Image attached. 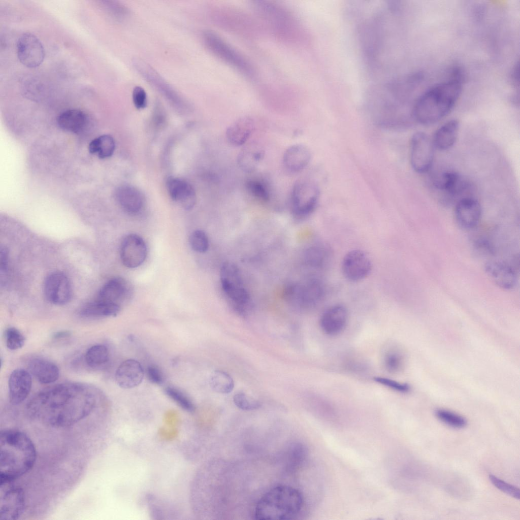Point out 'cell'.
Listing matches in <instances>:
<instances>
[{"mask_svg": "<svg viewBox=\"0 0 520 520\" xmlns=\"http://www.w3.org/2000/svg\"><path fill=\"white\" fill-rule=\"evenodd\" d=\"M434 146L432 139L425 133L419 132L412 137L410 144V161L417 173L428 172L433 164Z\"/></svg>", "mask_w": 520, "mask_h": 520, "instance_id": "obj_11", "label": "cell"}, {"mask_svg": "<svg viewBox=\"0 0 520 520\" xmlns=\"http://www.w3.org/2000/svg\"><path fill=\"white\" fill-rule=\"evenodd\" d=\"M245 187L248 192L258 200L267 202L271 199L270 186L265 179L258 177L249 178L246 181Z\"/></svg>", "mask_w": 520, "mask_h": 520, "instance_id": "obj_35", "label": "cell"}, {"mask_svg": "<svg viewBox=\"0 0 520 520\" xmlns=\"http://www.w3.org/2000/svg\"><path fill=\"white\" fill-rule=\"evenodd\" d=\"M209 383L215 392L220 394H229L234 387L233 378L227 372L215 370L211 375Z\"/></svg>", "mask_w": 520, "mask_h": 520, "instance_id": "obj_37", "label": "cell"}, {"mask_svg": "<svg viewBox=\"0 0 520 520\" xmlns=\"http://www.w3.org/2000/svg\"><path fill=\"white\" fill-rule=\"evenodd\" d=\"M30 373L43 384L55 382L59 376V370L51 361L40 358L31 359L28 364Z\"/></svg>", "mask_w": 520, "mask_h": 520, "instance_id": "obj_28", "label": "cell"}, {"mask_svg": "<svg viewBox=\"0 0 520 520\" xmlns=\"http://www.w3.org/2000/svg\"><path fill=\"white\" fill-rule=\"evenodd\" d=\"M166 395L177 403L180 407L188 412L195 409L194 404L190 399L181 391L173 386H168L165 389Z\"/></svg>", "mask_w": 520, "mask_h": 520, "instance_id": "obj_39", "label": "cell"}, {"mask_svg": "<svg viewBox=\"0 0 520 520\" xmlns=\"http://www.w3.org/2000/svg\"><path fill=\"white\" fill-rule=\"evenodd\" d=\"M43 289L47 301L56 305L66 304L72 296L71 282L68 276L60 271L53 272L46 277Z\"/></svg>", "mask_w": 520, "mask_h": 520, "instance_id": "obj_15", "label": "cell"}, {"mask_svg": "<svg viewBox=\"0 0 520 520\" xmlns=\"http://www.w3.org/2000/svg\"><path fill=\"white\" fill-rule=\"evenodd\" d=\"M147 254L146 243L139 235L129 234L122 241L120 247V256L122 264L126 267H138L145 261Z\"/></svg>", "mask_w": 520, "mask_h": 520, "instance_id": "obj_16", "label": "cell"}, {"mask_svg": "<svg viewBox=\"0 0 520 520\" xmlns=\"http://www.w3.org/2000/svg\"><path fill=\"white\" fill-rule=\"evenodd\" d=\"M71 335V332L69 331H60L54 333L52 335V338L59 340L69 337Z\"/></svg>", "mask_w": 520, "mask_h": 520, "instance_id": "obj_51", "label": "cell"}, {"mask_svg": "<svg viewBox=\"0 0 520 520\" xmlns=\"http://www.w3.org/2000/svg\"><path fill=\"white\" fill-rule=\"evenodd\" d=\"M0 259L1 271L5 272L7 269L8 263V251L5 248L1 249Z\"/></svg>", "mask_w": 520, "mask_h": 520, "instance_id": "obj_50", "label": "cell"}, {"mask_svg": "<svg viewBox=\"0 0 520 520\" xmlns=\"http://www.w3.org/2000/svg\"><path fill=\"white\" fill-rule=\"evenodd\" d=\"M89 118L84 111L71 109L61 112L57 118L58 126L63 130L75 134L82 132L87 126Z\"/></svg>", "mask_w": 520, "mask_h": 520, "instance_id": "obj_29", "label": "cell"}, {"mask_svg": "<svg viewBox=\"0 0 520 520\" xmlns=\"http://www.w3.org/2000/svg\"><path fill=\"white\" fill-rule=\"evenodd\" d=\"M303 503V497L298 490L289 485H277L270 489L259 499L255 507V518L258 520L290 519L300 512Z\"/></svg>", "mask_w": 520, "mask_h": 520, "instance_id": "obj_4", "label": "cell"}, {"mask_svg": "<svg viewBox=\"0 0 520 520\" xmlns=\"http://www.w3.org/2000/svg\"><path fill=\"white\" fill-rule=\"evenodd\" d=\"M31 385V374L27 371L17 369L12 372L9 379L10 403L13 405H18L23 402L29 394Z\"/></svg>", "mask_w": 520, "mask_h": 520, "instance_id": "obj_22", "label": "cell"}, {"mask_svg": "<svg viewBox=\"0 0 520 520\" xmlns=\"http://www.w3.org/2000/svg\"><path fill=\"white\" fill-rule=\"evenodd\" d=\"M146 374L149 380L156 384L164 382V376L161 370L156 365H149L146 369Z\"/></svg>", "mask_w": 520, "mask_h": 520, "instance_id": "obj_49", "label": "cell"}, {"mask_svg": "<svg viewBox=\"0 0 520 520\" xmlns=\"http://www.w3.org/2000/svg\"><path fill=\"white\" fill-rule=\"evenodd\" d=\"M435 187L446 194L449 201L463 195L469 188L467 180L460 174L452 171L443 172L434 181Z\"/></svg>", "mask_w": 520, "mask_h": 520, "instance_id": "obj_19", "label": "cell"}, {"mask_svg": "<svg viewBox=\"0 0 520 520\" xmlns=\"http://www.w3.org/2000/svg\"><path fill=\"white\" fill-rule=\"evenodd\" d=\"M254 5L276 35L288 38L295 35V19L283 7L265 1L256 2Z\"/></svg>", "mask_w": 520, "mask_h": 520, "instance_id": "obj_10", "label": "cell"}, {"mask_svg": "<svg viewBox=\"0 0 520 520\" xmlns=\"http://www.w3.org/2000/svg\"><path fill=\"white\" fill-rule=\"evenodd\" d=\"M436 416L441 421L454 428H463L467 424L465 418L451 411L445 409L436 411Z\"/></svg>", "mask_w": 520, "mask_h": 520, "instance_id": "obj_38", "label": "cell"}, {"mask_svg": "<svg viewBox=\"0 0 520 520\" xmlns=\"http://www.w3.org/2000/svg\"><path fill=\"white\" fill-rule=\"evenodd\" d=\"M372 267L370 257L360 249L348 251L344 255L341 263L344 277L352 282H359L366 278L371 273Z\"/></svg>", "mask_w": 520, "mask_h": 520, "instance_id": "obj_14", "label": "cell"}, {"mask_svg": "<svg viewBox=\"0 0 520 520\" xmlns=\"http://www.w3.org/2000/svg\"><path fill=\"white\" fill-rule=\"evenodd\" d=\"M144 370L141 364L134 359L122 362L117 368L115 375L117 384L123 388L135 387L142 382Z\"/></svg>", "mask_w": 520, "mask_h": 520, "instance_id": "obj_23", "label": "cell"}, {"mask_svg": "<svg viewBox=\"0 0 520 520\" xmlns=\"http://www.w3.org/2000/svg\"><path fill=\"white\" fill-rule=\"evenodd\" d=\"M311 158V151L306 146L296 144L288 147L284 152L282 164L287 171L297 173L306 168Z\"/></svg>", "mask_w": 520, "mask_h": 520, "instance_id": "obj_26", "label": "cell"}, {"mask_svg": "<svg viewBox=\"0 0 520 520\" xmlns=\"http://www.w3.org/2000/svg\"><path fill=\"white\" fill-rule=\"evenodd\" d=\"M115 196L121 209L129 214H137L144 207L145 200L143 194L133 186L124 185L119 186L116 189Z\"/></svg>", "mask_w": 520, "mask_h": 520, "instance_id": "obj_24", "label": "cell"}, {"mask_svg": "<svg viewBox=\"0 0 520 520\" xmlns=\"http://www.w3.org/2000/svg\"><path fill=\"white\" fill-rule=\"evenodd\" d=\"M84 359L86 364L92 368H102L109 360V350L103 344L93 345L86 351Z\"/></svg>", "mask_w": 520, "mask_h": 520, "instance_id": "obj_36", "label": "cell"}, {"mask_svg": "<svg viewBox=\"0 0 520 520\" xmlns=\"http://www.w3.org/2000/svg\"><path fill=\"white\" fill-rule=\"evenodd\" d=\"M120 310L119 305L95 300L84 305L79 313L87 318H101L116 316Z\"/></svg>", "mask_w": 520, "mask_h": 520, "instance_id": "obj_31", "label": "cell"}, {"mask_svg": "<svg viewBox=\"0 0 520 520\" xmlns=\"http://www.w3.org/2000/svg\"><path fill=\"white\" fill-rule=\"evenodd\" d=\"M326 292V287L321 280L311 278L303 284L287 286L284 291V296L297 307L309 309L320 303Z\"/></svg>", "mask_w": 520, "mask_h": 520, "instance_id": "obj_9", "label": "cell"}, {"mask_svg": "<svg viewBox=\"0 0 520 520\" xmlns=\"http://www.w3.org/2000/svg\"><path fill=\"white\" fill-rule=\"evenodd\" d=\"M348 319L346 308L341 304H335L328 308L320 318V326L327 335H336L346 327Z\"/></svg>", "mask_w": 520, "mask_h": 520, "instance_id": "obj_21", "label": "cell"}, {"mask_svg": "<svg viewBox=\"0 0 520 520\" xmlns=\"http://www.w3.org/2000/svg\"><path fill=\"white\" fill-rule=\"evenodd\" d=\"M489 479L492 484L499 490L515 499H519L520 491L518 488L492 474L490 475Z\"/></svg>", "mask_w": 520, "mask_h": 520, "instance_id": "obj_45", "label": "cell"}, {"mask_svg": "<svg viewBox=\"0 0 520 520\" xmlns=\"http://www.w3.org/2000/svg\"><path fill=\"white\" fill-rule=\"evenodd\" d=\"M132 289L130 284L123 278H113L104 284L95 300L120 305V303L130 297L132 292Z\"/></svg>", "mask_w": 520, "mask_h": 520, "instance_id": "obj_20", "label": "cell"}, {"mask_svg": "<svg viewBox=\"0 0 520 520\" xmlns=\"http://www.w3.org/2000/svg\"><path fill=\"white\" fill-rule=\"evenodd\" d=\"M17 54L23 66L35 68L43 62L45 52L42 42L36 36L30 32H24L17 41Z\"/></svg>", "mask_w": 520, "mask_h": 520, "instance_id": "obj_13", "label": "cell"}, {"mask_svg": "<svg viewBox=\"0 0 520 520\" xmlns=\"http://www.w3.org/2000/svg\"><path fill=\"white\" fill-rule=\"evenodd\" d=\"M104 8L113 17L118 20L125 19L129 16V9L123 4L116 1L102 2Z\"/></svg>", "mask_w": 520, "mask_h": 520, "instance_id": "obj_42", "label": "cell"}, {"mask_svg": "<svg viewBox=\"0 0 520 520\" xmlns=\"http://www.w3.org/2000/svg\"><path fill=\"white\" fill-rule=\"evenodd\" d=\"M374 379L378 383L400 392H407L410 389L409 385L407 383L399 382L389 378L377 377Z\"/></svg>", "mask_w": 520, "mask_h": 520, "instance_id": "obj_46", "label": "cell"}, {"mask_svg": "<svg viewBox=\"0 0 520 520\" xmlns=\"http://www.w3.org/2000/svg\"><path fill=\"white\" fill-rule=\"evenodd\" d=\"M5 338L7 348L11 350L20 349L25 343L24 336L14 327H10L5 330Z\"/></svg>", "mask_w": 520, "mask_h": 520, "instance_id": "obj_40", "label": "cell"}, {"mask_svg": "<svg viewBox=\"0 0 520 520\" xmlns=\"http://www.w3.org/2000/svg\"><path fill=\"white\" fill-rule=\"evenodd\" d=\"M331 251L326 246L315 245L307 248L304 253V261L308 266L321 269L326 268L331 258Z\"/></svg>", "mask_w": 520, "mask_h": 520, "instance_id": "obj_33", "label": "cell"}, {"mask_svg": "<svg viewBox=\"0 0 520 520\" xmlns=\"http://www.w3.org/2000/svg\"><path fill=\"white\" fill-rule=\"evenodd\" d=\"M1 520H16L23 514L26 505L23 490L12 482L0 484Z\"/></svg>", "mask_w": 520, "mask_h": 520, "instance_id": "obj_12", "label": "cell"}, {"mask_svg": "<svg viewBox=\"0 0 520 520\" xmlns=\"http://www.w3.org/2000/svg\"><path fill=\"white\" fill-rule=\"evenodd\" d=\"M254 129V122L251 117L244 116L239 118L226 128V139L233 146H242L248 140Z\"/></svg>", "mask_w": 520, "mask_h": 520, "instance_id": "obj_27", "label": "cell"}, {"mask_svg": "<svg viewBox=\"0 0 520 520\" xmlns=\"http://www.w3.org/2000/svg\"><path fill=\"white\" fill-rule=\"evenodd\" d=\"M233 401L239 408L244 410H253L259 408L261 403L243 393H238L233 397Z\"/></svg>", "mask_w": 520, "mask_h": 520, "instance_id": "obj_43", "label": "cell"}, {"mask_svg": "<svg viewBox=\"0 0 520 520\" xmlns=\"http://www.w3.org/2000/svg\"><path fill=\"white\" fill-rule=\"evenodd\" d=\"M167 187L171 198L185 210L191 209L196 204V193L192 185L184 179L170 178Z\"/></svg>", "mask_w": 520, "mask_h": 520, "instance_id": "obj_25", "label": "cell"}, {"mask_svg": "<svg viewBox=\"0 0 520 520\" xmlns=\"http://www.w3.org/2000/svg\"><path fill=\"white\" fill-rule=\"evenodd\" d=\"M474 248L477 254L481 256H491L494 255L495 252L493 245L484 239H479L475 241Z\"/></svg>", "mask_w": 520, "mask_h": 520, "instance_id": "obj_48", "label": "cell"}, {"mask_svg": "<svg viewBox=\"0 0 520 520\" xmlns=\"http://www.w3.org/2000/svg\"><path fill=\"white\" fill-rule=\"evenodd\" d=\"M459 127L456 119L450 120L440 126L432 139L434 147L440 150L450 148L457 140Z\"/></svg>", "mask_w": 520, "mask_h": 520, "instance_id": "obj_30", "label": "cell"}, {"mask_svg": "<svg viewBox=\"0 0 520 520\" xmlns=\"http://www.w3.org/2000/svg\"><path fill=\"white\" fill-rule=\"evenodd\" d=\"M460 72L455 71L448 80L438 83L424 92L415 102L412 116L422 124L439 121L452 110L462 88Z\"/></svg>", "mask_w": 520, "mask_h": 520, "instance_id": "obj_3", "label": "cell"}, {"mask_svg": "<svg viewBox=\"0 0 520 520\" xmlns=\"http://www.w3.org/2000/svg\"><path fill=\"white\" fill-rule=\"evenodd\" d=\"M383 363L387 371L395 373L399 371L402 367V358L398 352L394 350L388 351L384 356Z\"/></svg>", "mask_w": 520, "mask_h": 520, "instance_id": "obj_44", "label": "cell"}, {"mask_svg": "<svg viewBox=\"0 0 520 520\" xmlns=\"http://www.w3.org/2000/svg\"><path fill=\"white\" fill-rule=\"evenodd\" d=\"M0 447V484L13 482L34 467L36 448L25 433L13 429L2 430Z\"/></svg>", "mask_w": 520, "mask_h": 520, "instance_id": "obj_2", "label": "cell"}, {"mask_svg": "<svg viewBox=\"0 0 520 520\" xmlns=\"http://www.w3.org/2000/svg\"><path fill=\"white\" fill-rule=\"evenodd\" d=\"M132 62L137 72L174 108L181 112L189 109L190 105L186 100L151 66L137 58Z\"/></svg>", "mask_w": 520, "mask_h": 520, "instance_id": "obj_7", "label": "cell"}, {"mask_svg": "<svg viewBox=\"0 0 520 520\" xmlns=\"http://www.w3.org/2000/svg\"><path fill=\"white\" fill-rule=\"evenodd\" d=\"M95 392L88 385L74 382L48 387L34 396L26 405L29 416L56 428L74 425L95 407Z\"/></svg>", "mask_w": 520, "mask_h": 520, "instance_id": "obj_1", "label": "cell"}, {"mask_svg": "<svg viewBox=\"0 0 520 520\" xmlns=\"http://www.w3.org/2000/svg\"><path fill=\"white\" fill-rule=\"evenodd\" d=\"M115 144L113 138L110 135H104L92 140L89 144V152L104 159L112 155L115 150Z\"/></svg>", "mask_w": 520, "mask_h": 520, "instance_id": "obj_34", "label": "cell"}, {"mask_svg": "<svg viewBox=\"0 0 520 520\" xmlns=\"http://www.w3.org/2000/svg\"><path fill=\"white\" fill-rule=\"evenodd\" d=\"M484 270L490 280L499 287L510 290L516 286L517 273L509 264L502 261H490L485 263Z\"/></svg>", "mask_w": 520, "mask_h": 520, "instance_id": "obj_18", "label": "cell"}, {"mask_svg": "<svg viewBox=\"0 0 520 520\" xmlns=\"http://www.w3.org/2000/svg\"><path fill=\"white\" fill-rule=\"evenodd\" d=\"M222 288L232 302L235 311L241 315L247 313L250 296L245 288L240 270L234 263L226 262L220 269Z\"/></svg>", "mask_w": 520, "mask_h": 520, "instance_id": "obj_6", "label": "cell"}, {"mask_svg": "<svg viewBox=\"0 0 520 520\" xmlns=\"http://www.w3.org/2000/svg\"><path fill=\"white\" fill-rule=\"evenodd\" d=\"M132 98L134 106L138 109H142L146 107L147 104V94L142 87L136 86L133 90Z\"/></svg>", "mask_w": 520, "mask_h": 520, "instance_id": "obj_47", "label": "cell"}, {"mask_svg": "<svg viewBox=\"0 0 520 520\" xmlns=\"http://www.w3.org/2000/svg\"><path fill=\"white\" fill-rule=\"evenodd\" d=\"M202 38L206 47L215 56L244 76L250 78L255 77L254 69L249 61L218 34L206 30L203 32Z\"/></svg>", "mask_w": 520, "mask_h": 520, "instance_id": "obj_5", "label": "cell"}, {"mask_svg": "<svg viewBox=\"0 0 520 520\" xmlns=\"http://www.w3.org/2000/svg\"><path fill=\"white\" fill-rule=\"evenodd\" d=\"M481 207L477 200L471 197L461 198L457 202L454 215L457 224L463 230L474 229L481 216Z\"/></svg>", "mask_w": 520, "mask_h": 520, "instance_id": "obj_17", "label": "cell"}, {"mask_svg": "<svg viewBox=\"0 0 520 520\" xmlns=\"http://www.w3.org/2000/svg\"><path fill=\"white\" fill-rule=\"evenodd\" d=\"M263 149L255 146L243 149L237 157L238 165L243 172L251 173L254 172L264 158Z\"/></svg>", "mask_w": 520, "mask_h": 520, "instance_id": "obj_32", "label": "cell"}, {"mask_svg": "<svg viewBox=\"0 0 520 520\" xmlns=\"http://www.w3.org/2000/svg\"><path fill=\"white\" fill-rule=\"evenodd\" d=\"M189 242L191 248L194 251L204 253L209 248V239L206 233L200 230L193 231L190 235Z\"/></svg>", "mask_w": 520, "mask_h": 520, "instance_id": "obj_41", "label": "cell"}, {"mask_svg": "<svg viewBox=\"0 0 520 520\" xmlns=\"http://www.w3.org/2000/svg\"><path fill=\"white\" fill-rule=\"evenodd\" d=\"M320 196L318 186L311 181L301 179L293 185L290 198L291 211L297 219L305 218L316 209Z\"/></svg>", "mask_w": 520, "mask_h": 520, "instance_id": "obj_8", "label": "cell"}]
</instances>
